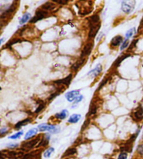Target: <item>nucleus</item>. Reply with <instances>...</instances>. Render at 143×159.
Instances as JSON below:
<instances>
[{
  "mask_svg": "<svg viewBox=\"0 0 143 159\" xmlns=\"http://www.w3.org/2000/svg\"><path fill=\"white\" fill-rule=\"evenodd\" d=\"M38 130L40 131H50L53 134H57L59 132V127H56L55 125H48V124H41L38 125Z\"/></svg>",
  "mask_w": 143,
  "mask_h": 159,
  "instance_id": "f257e3e1",
  "label": "nucleus"
},
{
  "mask_svg": "<svg viewBox=\"0 0 143 159\" xmlns=\"http://www.w3.org/2000/svg\"><path fill=\"white\" fill-rule=\"evenodd\" d=\"M135 1H124L122 3V10L125 13L129 14L133 11L135 7Z\"/></svg>",
  "mask_w": 143,
  "mask_h": 159,
  "instance_id": "f03ea898",
  "label": "nucleus"
},
{
  "mask_svg": "<svg viewBox=\"0 0 143 159\" xmlns=\"http://www.w3.org/2000/svg\"><path fill=\"white\" fill-rule=\"evenodd\" d=\"M47 15H48V11H46L45 10H41V9H40V10H38L36 12V15H35L34 17L30 20V23H36V22L39 21V20L45 18Z\"/></svg>",
  "mask_w": 143,
  "mask_h": 159,
  "instance_id": "7ed1b4c3",
  "label": "nucleus"
},
{
  "mask_svg": "<svg viewBox=\"0 0 143 159\" xmlns=\"http://www.w3.org/2000/svg\"><path fill=\"white\" fill-rule=\"evenodd\" d=\"M38 140H39V138H37L36 139L30 140V141L24 142L23 145H22V149L25 151H28L29 149H33L38 144Z\"/></svg>",
  "mask_w": 143,
  "mask_h": 159,
  "instance_id": "20e7f679",
  "label": "nucleus"
},
{
  "mask_svg": "<svg viewBox=\"0 0 143 159\" xmlns=\"http://www.w3.org/2000/svg\"><path fill=\"white\" fill-rule=\"evenodd\" d=\"M93 46H94V42H87L86 45H85L84 48H83V51H82L80 58H85V57L89 56L91 53V52H92Z\"/></svg>",
  "mask_w": 143,
  "mask_h": 159,
  "instance_id": "39448f33",
  "label": "nucleus"
},
{
  "mask_svg": "<svg viewBox=\"0 0 143 159\" xmlns=\"http://www.w3.org/2000/svg\"><path fill=\"white\" fill-rule=\"evenodd\" d=\"M101 25L99 23L96 24V25H90V31L89 33V38H94L96 35L98 30H99Z\"/></svg>",
  "mask_w": 143,
  "mask_h": 159,
  "instance_id": "423d86ee",
  "label": "nucleus"
},
{
  "mask_svg": "<svg viewBox=\"0 0 143 159\" xmlns=\"http://www.w3.org/2000/svg\"><path fill=\"white\" fill-rule=\"evenodd\" d=\"M80 93V90H72V91H70L67 92L66 94V99L70 102H72V101H74L75 100V99L78 97Z\"/></svg>",
  "mask_w": 143,
  "mask_h": 159,
  "instance_id": "0eeeda50",
  "label": "nucleus"
},
{
  "mask_svg": "<svg viewBox=\"0 0 143 159\" xmlns=\"http://www.w3.org/2000/svg\"><path fill=\"white\" fill-rule=\"evenodd\" d=\"M7 157L9 159H18L22 158L23 156V152H17V151H11L7 153V154H5V157Z\"/></svg>",
  "mask_w": 143,
  "mask_h": 159,
  "instance_id": "6e6552de",
  "label": "nucleus"
},
{
  "mask_svg": "<svg viewBox=\"0 0 143 159\" xmlns=\"http://www.w3.org/2000/svg\"><path fill=\"white\" fill-rule=\"evenodd\" d=\"M14 3L13 4L11 5L9 8H7L6 10L4 11L1 13V19H3V18L7 17V16L9 15H11L12 13L14 12V11L16 10V5H15Z\"/></svg>",
  "mask_w": 143,
  "mask_h": 159,
  "instance_id": "1a4fd4ad",
  "label": "nucleus"
},
{
  "mask_svg": "<svg viewBox=\"0 0 143 159\" xmlns=\"http://www.w3.org/2000/svg\"><path fill=\"white\" fill-rule=\"evenodd\" d=\"M101 71H102V65L101 64H98L96 65V67L94 68V69L91 70V71L87 74V75L90 76V77H92V78H94V77H97V76L101 72Z\"/></svg>",
  "mask_w": 143,
  "mask_h": 159,
  "instance_id": "9d476101",
  "label": "nucleus"
},
{
  "mask_svg": "<svg viewBox=\"0 0 143 159\" xmlns=\"http://www.w3.org/2000/svg\"><path fill=\"white\" fill-rule=\"evenodd\" d=\"M133 117L135 120L140 121L143 119V108L141 106H139L136 110H135L133 113Z\"/></svg>",
  "mask_w": 143,
  "mask_h": 159,
  "instance_id": "9b49d317",
  "label": "nucleus"
},
{
  "mask_svg": "<svg viewBox=\"0 0 143 159\" xmlns=\"http://www.w3.org/2000/svg\"><path fill=\"white\" fill-rule=\"evenodd\" d=\"M72 79V75H69L67 76L66 77H65L64 79H59V80L55 81V84H64L66 85V86H68L70 84V81H71Z\"/></svg>",
  "mask_w": 143,
  "mask_h": 159,
  "instance_id": "f8f14e48",
  "label": "nucleus"
},
{
  "mask_svg": "<svg viewBox=\"0 0 143 159\" xmlns=\"http://www.w3.org/2000/svg\"><path fill=\"white\" fill-rule=\"evenodd\" d=\"M122 41H123V38H122L121 36H116L114 38H112V40H111V45L113 46V47H117L122 44Z\"/></svg>",
  "mask_w": 143,
  "mask_h": 159,
  "instance_id": "ddd939ff",
  "label": "nucleus"
},
{
  "mask_svg": "<svg viewBox=\"0 0 143 159\" xmlns=\"http://www.w3.org/2000/svg\"><path fill=\"white\" fill-rule=\"evenodd\" d=\"M50 138H51V136H50L48 134H46V136L42 138V140H41V142H39V144H38V145H37V147H45V146L47 145L48 144V142H49Z\"/></svg>",
  "mask_w": 143,
  "mask_h": 159,
  "instance_id": "4468645a",
  "label": "nucleus"
},
{
  "mask_svg": "<svg viewBox=\"0 0 143 159\" xmlns=\"http://www.w3.org/2000/svg\"><path fill=\"white\" fill-rule=\"evenodd\" d=\"M37 133H38V129H37L36 128L30 129V130H29L28 132L25 134V140L30 139L31 138H32V137H34L35 135H36Z\"/></svg>",
  "mask_w": 143,
  "mask_h": 159,
  "instance_id": "2eb2a0df",
  "label": "nucleus"
},
{
  "mask_svg": "<svg viewBox=\"0 0 143 159\" xmlns=\"http://www.w3.org/2000/svg\"><path fill=\"white\" fill-rule=\"evenodd\" d=\"M80 118H81V115L80 114H73L69 117L68 122L69 123L75 124V123H77L80 120Z\"/></svg>",
  "mask_w": 143,
  "mask_h": 159,
  "instance_id": "dca6fc26",
  "label": "nucleus"
},
{
  "mask_svg": "<svg viewBox=\"0 0 143 159\" xmlns=\"http://www.w3.org/2000/svg\"><path fill=\"white\" fill-rule=\"evenodd\" d=\"M85 61V58H80V59L79 61H76L75 63L72 65V70H74V71H76L78 68L80 67V66L83 65V63H84Z\"/></svg>",
  "mask_w": 143,
  "mask_h": 159,
  "instance_id": "f3484780",
  "label": "nucleus"
},
{
  "mask_svg": "<svg viewBox=\"0 0 143 159\" xmlns=\"http://www.w3.org/2000/svg\"><path fill=\"white\" fill-rule=\"evenodd\" d=\"M31 122V119L30 118H27V119L22 120V121H20L19 122H18L15 125V129H19L20 128H21L23 126H25L27 125V124Z\"/></svg>",
  "mask_w": 143,
  "mask_h": 159,
  "instance_id": "a211bd4d",
  "label": "nucleus"
},
{
  "mask_svg": "<svg viewBox=\"0 0 143 159\" xmlns=\"http://www.w3.org/2000/svg\"><path fill=\"white\" fill-rule=\"evenodd\" d=\"M76 152H77V149H76L75 147L69 148V149H68L67 150L65 151V153H64V155H63L62 157L63 158H64V157L72 156V155L75 154Z\"/></svg>",
  "mask_w": 143,
  "mask_h": 159,
  "instance_id": "6ab92c4d",
  "label": "nucleus"
},
{
  "mask_svg": "<svg viewBox=\"0 0 143 159\" xmlns=\"http://www.w3.org/2000/svg\"><path fill=\"white\" fill-rule=\"evenodd\" d=\"M55 5L54 4L51 3V2H46V4H44L42 6V8L43 10H45L46 11H52L53 10L54 8H55Z\"/></svg>",
  "mask_w": 143,
  "mask_h": 159,
  "instance_id": "aec40b11",
  "label": "nucleus"
},
{
  "mask_svg": "<svg viewBox=\"0 0 143 159\" xmlns=\"http://www.w3.org/2000/svg\"><path fill=\"white\" fill-rule=\"evenodd\" d=\"M68 112L66 110H63L59 113H57L55 115V117L59 120H64L68 116Z\"/></svg>",
  "mask_w": 143,
  "mask_h": 159,
  "instance_id": "412c9836",
  "label": "nucleus"
},
{
  "mask_svg": "<svg viewBox=\"0 0 143 159\" xmlns=\"http://www.w3.org/2000/svg\"><path fill=\"white\" fill-rule=\"evenodd\" d=\"M31 18V14L29 13H26L23 15V17L20 18V25H23L25 23H27L28 20Z\"/></svg>",
  "mask_w": 143,
  "mask_h": 159,
  "instance_id": "4be33fe9",
  "label": "nucleus"
},
{
  "mask_svg": "<svg viewBox=\"0 0 143 159\" xmlns=\"http://www.w3.org/2000/svg\"><path fill=\"white\" fill-rule=\"evenodd\" d=\"M131 55L129 54H125V55H123V56L119 57V58L117 59L116 61H115V62L114 63V66H119L120 65L121 63H122L123 61L125 60L126 58H127L128 57H129Z\"/></svg>",
  "mask_w": 143,
  "mask_h": 159,
  "instance_id": "5701e85b",
  "label": "nucleus"
},
{
  "mask_svg": "<svg viewBox=\"0 0 143 159\" xmlns=\"http://www.w3.org/2000/svg\"><path fill=\"white\" fill-rule=\"evenodd\" d=\"M90 25H96V24H98V22L100 20V18L98 15H92V17L90 18Z\"/></svg>",
  "mask_w": 143,
  "mask_h": 159,
  "instance_id": "b1692460",
  "label": "nucleus"
},
{
  "mask_svg": "<svg viewBox=\"0 0 143 159\" xmlns=\"http://www.w3.org/2000/svg\"><path fill=\"white\" fill-rule=\"evenodd\" d=\"M37 103H38V108L36 109V111H35V113H38L41 111L43 109L45 108V103L41 100H38V101H37Z\"/></svg>",
  "mask_w": 143,
  "mask_h": 159,
  "instance_id": "393cba45",
  "label": "nucleus"
},
{
  "mask_svg": "<svg viewBox=\"0 0 143 159\" xmlns=\"http://www.w3.org/2000/svg\"><path fill=\"white\" fill-rule=\"evenodd\" d=\"M54 151H55V149H54L53 147L48 148L47 150L45 151V152H44V153H43L44 157H45V158H48L49 157H51L52 153L54 152Z\"/></svg>",
  "mask_w": 143,
  "mask_h": 159,
  "instance_id": "a878e982",
  "label": "nucleus"
},
{
  "mask_svg": "<svg viewBox=\"0 0 143 159\" xmlns=\"http://www.w3.org/2000/svg\"><path fill=\"white\" fill-rule=\"evenodd\" d=\"M35 156H36V151H34V152H30L27 153V154L24 155L23 156V158L21 159H32L33 158H34Z\"/></svg>",
  "mask_w": 143,
  "mask_h": 159,
  "instance_id": "bb28decb",
  "label": "nucleus"
},
{
  "mask_svg": "<svg viewBox=\"0 0 143 159\" xmlns=\"http://www.w3.org/2000/svg\"><path fill=\"white\" fill-rule=\"evenodd\" d=\"M135 28H132L131 29H129V30L127 31V33L126 34V39H128V38H130L131 37L133 36V35L135 34Z\"/></svg>",
  "mask_w": 143,
  "mask_h": 159,
  "instance_id": "cd10ccee",
  "label": "nucleus"
},
{
  "mask_svg": "<svg viewBox=\"0 0 143 159\" xmlns=\"http://www.w3.org/2000/svg\"><path fill=\"white\" fill-rule=\"evenodd\" d=\"M97 111V106L96 104H92L90 108V114L95 115Z\"/></svg>",
  "mask_w": 143,
  "mask_h": 159,
  "instance_id": "c85d7f7f",
  "label": "nucleus"
},
{
  "mask_svg": "<svg viewBox=\"0 0 143 159\" xmlns=\"http://www.w3.org/2000/svg\"><path fill=\"white\" fill-rule=\"evenodd\" d=\"M23 131H19V132L16 133V134L13 135V136L9 137V139H17V138H19L20 136H23Z\"/></svg>",
  "mask_w": 143,
  "mask_h": 159,
  "instance_id": "c756f323",
  "label": "nucleus"
},
{
  "mask_svg": "<svg viewBox=\"0 0 143 159\" xmlns=\"http://www.w3.org/2000/svg\"><path fill=\"white\" fill-rule=\"evenodd\" d=\"M22 40H20V39H14L13 40H11V41H10L6 44V47H11L12 45H14V44H16V43H18V42H20Z\"/></svg>",
  "mask_w": 143,
  "mask_h": 159,
  "instance_id": "7c9ffc66",
  "label": "nucleus"
},
{
  "mask_svg": "<svg viewBox=\"0 0 143 159\" xmlns=\"http://www.w3.org/2000/svg\"><path fill=\"white\" fill-rule=\"evenodd\" d=\"M129 45V40L126 39L123 42H122V45H121V47H120V50L121 51L124 50V49H125V48L127 47Z\"/></svg>",
  "mask_w": 143,
  "mask_h": 159,
  "instance_id": "2f4dec72",
  "label": "nucleus"
},
{
  "mask_svg": "<svg viewBox=\"0 0 143 159\" xmlns=\"http://www.w3.org/2000/svg\"><path fill=\"white\" fill-rule=\"evenodd\" d=\"M128 154L126 152H124V151H122L120 153V155L118 156L117 159H127Z\"/></svg>",
  "mask_w": 143,
  "mask_h": 159,
  "instance_id": "473e14b6",
  "label": "nucleus"
},
{
  "mask_svg": "<svg viewBox=\"0 0 143 159\" xmlns=\"http://www.w3.org/2000/svg\"><path fill=\"white\" fill-rule=\"evenodd\" d=\"M83 97L82 95H80L77 98H76L75 100L74 101V106H72V108H74V107H75L76 106V104H77L78 103L80 102V101H82V99H83Z\"/></svg>",
  "mask_w": 143,
  "mask_h": 159,
  "instance_id": "72a5a7b5",
  "label": "nucleus"
},
{
  "mask_svg": "<svg viewBox=\"0 0 143 159\" xmlns=\"http://www.w3.org/2000/svg\"><path fill=\"white\" fill-rule=\"evenodd\" d=\"M107 81H108V78L105 79H104V80L102 81V82L101 83V84H100V85H99V86H98V90H100V89H101V88H102V87H103V86H104V85L106 84V83L107 82Z\"/></svg>",
  "mask_w": 143,
  "mask_h": 159,
  "instance_id": "f704fd0d",
  "label": "nucleus"
},
{
  "mask_svg": "<svg viewBox=\"0 0 143 159\" xmlns=\"http://www.w3.org/2000/svg\"><path fill=\"white\" fill-rule=\"evenodd\" d=\"M137 41H138V40H133V42H132V43H131V45H130V46H129V50H131V49H132V48H133L134 47H135V45H136V43L137 42Z\"/></svg>",
  "mask_w": 143,
  "mask_h": 159,
  "instance_id": "c9c22d12",
  "label": "nucleus"
},
{
  "mask_svg": "<svg viewBox=\"0 0 143 159\" xmlns=\"http://www.w3.org/2000/svg\"><path fill=\"white\" fill-rule=\"evenodd\" d=\"M59 92H55V93H53L51 96H50V97L48 98V100H49V101L52 100V99H54V98L56 97L57 96H58L59 95Z\"/></svg>",
  "mask_w": 143,
  "mask_h": 159,
  "instance_id": "e433bc0d",
  "label": "nucleus"
},
{
  "mask_svg": "<svg viewBox=\"0 0 143 159\" xmlns=\"http://www.w3.org/2000/svg\"><path fill=\"white\" fill-rule=\"evenodd\" d=\"M55 3L59 4L61 5H65L66 4L68 3V1H65V0H57V1H55Z\"/></svg>",
  "mask_w": 143,
  "mask_h": 159,
  "instance_id": "4c0bfd02",
  "label": "nucleus"
},
{
  "mask_svg": "<svg viewBox=\"0 0 143 159\" xmlns=\"http://www.w3.org/2000/svg\"><path fill=\"white\" fill-rule=\"evenodd\" d=\"M18 145L17 143H9L8 145H7V147L10 148V149H14V148L17 147Z\"/></svg>",
  "mask_w": 143,
  "mask_h": 159,
  "instance_id": "58836bf2",
  "label": "nucleus"
},
{
  "mask_svg": "<svg viewBox=\"0 0 143 159\" xmlns=\"http://www.w3.org/2000/svg\"><path fill=\"white\" fill-rule=\"evenodd\" d=\"M7 131H8V129H7L6 127L1 128V130H0V134H1V136H3L4 134H6Z\"/></svg>",
  "mask_w": 143,
  "mask_h": 159,
  "instance_id": "ea45409f",
  "label": "nucleus"
},
{
  "mask_svg": "<svg viewBox=\"0 0 143 159\" xmlns=\"http://www.w3.org/2000/svg\"><path fill=\"white\" fill-rule=\"evenodd\" d=\"M137 151L141 155H143V144L137 147Z\"/></svg>",
  "mask_w": 143,
  "mask_h": 159,
  "instance_id": "a19ab883",
  "label": "nucleus"
},
{
  "mask_svg": "<svg viewBox=\"0 0 143 159\" xmlns=\"http://www.w3.org/2000/svg\"><path fill=\"white\" fill-rule=\"evenodd\" d=\"M89 123H90V120H86V121H85V124L83 126V128H82V129H83H83H85V128H86L87 126H88V124Z\"/></svg>",
  "mask_w": 143,
  "mask_h": 159,
  "instance_id": "79ce46f5",
  "label": "nucleus"
},
{
  "mask_svg": "<svg viewBox=\"0 0 143 159\" xmlns=\"http://www.w3.org/2000/svg\"><path fill=\"white\" fill-rule=\"evenodd\" d=\"M110 159H113V158H110Z\"/></svg>",
  "mask_w": 143,
  "mask_h": 159,
  "instance_id": "37998d69",
  "label": "nucleus"
},
{
  "mask_svg": "<svg viewBox=\"0 0 143 159\" xmlns=\"http://www.w3.org/2000/svg\"><path fill=\"white\" fill-rule=\"evenodd\" d=\"M66 159H68V158H66Z\"/></svg>",
  "mask_w": 143,
  "mask_h": 159,
  "instance_id": "c03bdc74",
  "label": "nucleus"
}]
</instances>
